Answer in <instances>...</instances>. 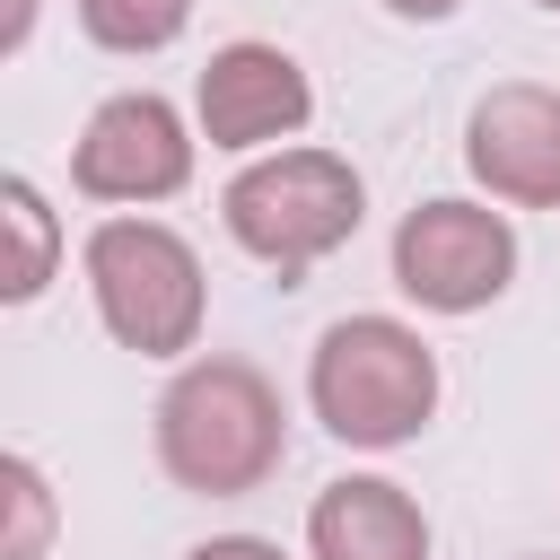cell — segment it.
<instances>
[{
	"mask_svg": "<svg viewBox=\"0 0 560 560\" xmlns=\"http://www.w3.org/2000/svg\"><path fill=\"white\" fill-rule=\"evenodd\" d=\"M0 481H9V542H0V560H44V534H52V481L35 472V455H9Z\"/></svg>",
	"mask_w": 560,
	"mask_h": 560,
	"instance_id": "obj_12",
	"label": "cell"
},
{
	"mask_svg": "<svg viewBox=\"0 0 560 560\" xmlns=\"http://www.w3.org/2000/svg\"><path fill=\"white\" fill-rule=\"evenodd\" d=\"M306 551L315 560H429V516L402 481L341 472L306 508Z\"/></svg>",
	"mask_w": 560,
	"mask_h": 560,
	"instance_id": "obj_9",
	"label": "cell"
},
{
	"mask_svg": "<svg viewBox=\"0 0 560 560\" xmlns=\"http://www.w3.org/2000/svg\"><path fill=\"white\" fill-rule=\"evenodd\" d=\"M534 560H551V551H534Z\"/></svg>",
	"mask_w": 560,
	"mask_h": 560,
	"instance_id": "obj_17",
	"label": "cell"
},
{
	"mask_svg": "<svg viewBox=\"0 0 560 560\" xmlns=\"http://www.w3.org/2000/svg\"><path fill=\"white\" fill-rule=\"evenodd\" d=\"M385 9H394V18H455L464 0H385Z\"/></svg>",
	"mask_w": 560,
	"mask_h": 560,
	"instance_id": "obj_15",
	"label": "cell"
},
{
	"mask_svg": "<svg viewBox=\"0 0 560 560\" xmlns=\"http://www.w3.org/2000/svg\"><path fill=\"white\" fill-rule=\"evenodd\" d=\"M192 105H201V140L210 149H262V140L306 131L315 88H306V70L280 44H219Z\"/></svg>",
	"mask_w": 560,
	"mask_h": 560,
	"instance_id": "obj_8",
	"label": "cell"
},
{
	"mask_svg": "<svg viewBox=\"0 0 560 560\" xmlns=\"http://www.w3.org/2000/svg\"><path fill=\"white\" fill-rule=\"evenodd\" d=\"M464 166L490 184V201L560 210V88L508 79L464 122Z\"/></svg>",
	"mask_w": 560,
	"mask_h": 560,
	"instance_id": "obj_7",
	"label": "cell"
},
{
	"mask_svg": "<svg viewBox=\"0 0 560 560\" xmlns=\"http://www.w3.org/2000/svg\"><path fill=\"white\" fill-rule=\"evenodd\" d=\"M516 280V228L481 201H420L394 228V289L429 315H472Z\"/></svg>",
	"mask_w": 560,
	"mask_h": 560,
	"instance_id": "obj_5",
	"label": "cell"
},
{
	"mask_svg": "<svg viewBox=\"0 0 560 560\" xmlns=\"http://www.w3.org/2000/svg\"><path fill=\"white\" fill-rule=\"evenodd\" d=\"M88 289H96L105 332L140 359H175L201 341L210 280H201V254L166 219H105L88 236Z\"/></svg>",
	"mask_w": 560,
	"mask_h": 560,
	"instance_id": "obj_4",
	"label": "cell"
},
{
	"mask_svg": "<svg viewBox=\"0 0 560 560\" xmlns=\"http://www.w3.org/2000/svg\"><path fill=\"white\" fill-rule=\"evenodd\" d=\"M359 201H368L359 192V166L332 158V149H271V158H254L219 192L228 236L254 262H271L280 280H298L306 262H324L332 245H350L359 236Z\"/></svg>",
	"mask_w": 560,
	"mask_h": 560,
	"instance_id": "obj_3",
	"label": "cell"
},
{
	"mask_svg": "<svg viewBox=\"0 0 560 560\" xmlns=\"http://www.w3.org/2000/svg\"><path fill=\"white\" fill-rule=\"evenodd\" d=\"M534 9H560V0H534Z\"/></svg>",
	"mask_w": 560,
	"mask_h": 560,
	"instance_id": "obj_16",
	"label": "cell"
},
{
	"mask_svg": "<svg viewBox=\"0 0 560 560\" xmlns=\"http://www.w3.org/2000/svg\"><path fill=\"white\" fill-rule=\"evenodd\" d=\"M306 402L341 446H402L438 411V350L394 315H341L306 359Z\"/></svg>",
	"mask_w": 560,
	"mask_h": 560,
	"instance_id": "obj_2",
	"label": "cell"
},
{
	"mask_svg": "<svg viewBox=\"0 0 560 560\" xmlns=\"http://www.w3.org/2000/svg\"><path fill=\"white\" fill-rule=\"evenodd\" d=\"M0 219H9V236H18V254H9V271H0V298L26 306V298L52 280V210H44V192H35L26 175H9V184H0Z\"/></svg>",
	"mask_w": 560,
	"mask_h": 560,
	"instance_id": "obj_10",
	"label": "cell"
},
{
	"mask_svg": "<svg viewBox=\"0 0 560 560\" xmlns=\"http://www.w3.org/2000/svg\"><path fill=\"white\" fill-rule=\"evenodd\" d=\"M289 411L254 359H192L158 394V464L192 499H245L280 472Z\"/></svg>",
	"mask_w": 560,
	"mask_h": 560,
	"instance_id": "obj_1",
	"label": "cell"
},
{
	"mask_svg": "<svg viewBox=\"0 0 560 560\" xmlns=\"http://www.w3.org/2000/svg\"><path fill=\"white\" fill-rule=\"evenodd\" d=\"M26 26H35V0H9V26H0V52H18V44H26Z\"/></svg>",
	"mask_w": 560,
	"mask_h": 560,
	"instance_id": "obj_14",
	"label": "cell"
},
{
	"mask_svg": "<svg viewBox=\"0 0 560 560\" xmlns=\"http://www.w3.org/2000/svg\"><path fill=\"white\" fill-rule=\"evenodd\" d=\"M184 18H192V0H79V26L105 52H158L184 35Z\"/></svg>",
	"mask_w": 560,
	"mask_h": 560,
	"instance_id": "obj_11",
	"label": "cell"
},
{
	"mask_svg": "<svg viewBox=\"0 0 560 560\" xmlns=\"http://www.w3.org/2000/svg\"><path fill=\"white\" fill-rule=\"evenodd\" d=\"M184 560H289V551L262 542V534H210V542H192Z\"/></svg>",
	"mask_w": 560,
	"mask_h": 560,
	"instance_id": "obj_13",
	"label": "cell"
},
{
	"mask_svg": "<svg viewBox=\"0 0 560 560\" xmlns=\"http://www.w3.org/2000/svg\"><path fill=\"white\" fill-rule=\"evenodd\" d=\"M184 175H192V131L149 88L105 96L70 149V184L88 201H166V192H184Z\"/></svg>",
	"mask_w": 560,
	"mask_h": 560,
	"instance_id": "obj_6",
	"label": "cell"
}]
</instances>
